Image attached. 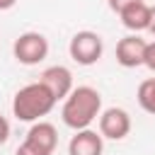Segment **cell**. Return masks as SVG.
Instances as JSON below:
<instances>
[{
  "instance_id": "obj_1",
  "label": "cell",
  "mask_w": 155,
  "mask_h": 155,
  "mask_svg": "<svg viewBox=\"0 0 155 155\" xmlns=\"http://www.w3.org/2000/svg\"><path fill=\"white\" fill-rule=\"evenodd\" d=\"M99 114H102V94H99V90H94L90 85L73 87V92L63 99L61 119L73 131L90 128L92 121L99 119Z\"/></svg>"
},
{
  "instance_id": "obj_2",
  "label": "cell",
  "mask_w": 155,
  "mask_h": 155,
  "mask_svg": "<svg viewBox=\"0 0 155 155\" xmlns=\"http://www.w3.org/2000/svg\"><path fill=\"white\" fill-rule=\"evenodd\" d=\"M58 102L53 99V94L36 80V82H29L24 87H19L12 97V116L17 121H24V124H36L41 121L46 114H51V109L56 107Z\"/></svg>"
},
{
  "instance_id": "obj_3",
  "label": "cell",
  "mask_w": 155,
  "mask_h": 155,
  "mask_svg": "<svg viewBox=\"0 0 155 155\" xmlns=\"http://www.w3.org/2000/svg\"><path fill=\"white\" fill-rule=\"evenodd\" d=\"M58 145V131L48 121H36L29 126L24 140L15 150V155H53Z\"/></svg>"
},
{
  "instance_id": "obj_4",
  "label": "cell",
  "mask_w": 155,
  "mask_h": 155,
  "mask_svg": "<svg viewBox=\"0 0 155 155\" xmlns=\"http://www.w3.org/2000/svg\"><path fill=\"white\" fill-rule=\"evenodd\" d=\"M68 53L78 65H94L104 53V41L97 31L82 29V31L73 34V39L68 44Z\"/></svg>"
},
{
  "instance_id": "obj_5",
  "label": "cell",
  "mask_w": 155,
  "mask_h": 155,
  "mask_svg": "<svg viewBox=\"0 0 155 155\" xmlns=\"http://www.w3.org/2000/svg\"><path fill=\"white\" fill-rule=\"evenodd\" d=\"M12 56L22 65H39L48 56V39L41 31H24L15 39Z\"/></svg>"
},
{
  "instance_id": "obj_6",
  "label": "cell",
  "mask_w": 155,
  "mask_h": 155,
  "mask_svg": "<svg viewBox=\"0 0 155 155\" xmlns=\"http://www.w3.org/2000/svg\"><path fill=\"white\" fill-rule=\"evenodd\" d=\"M131 133V116L121 107H109L99 114V136L107 140H124Z\"/></svg>"
},
{
  "instance_id": "obj_7",
  "label": "cell",
  "mask_w": 155,
  "mask_h": 155,
  "mask_svg": "<svg viewBox=\"0 0 155 155\" xmlns=\"http://www.w3.org/2000/svg\"><path fill=\"white\" fill-rule=\"evenodd\" d=\"M39 82L53 94L56 102H63L70 92H73V73L65 68V65H48L41 75H39Z\"/></svg>"
},
{
  "instance_id": "obj_8",
  "label": "cell",
  "mask_w": 155,
  "mask_h": 155,
  "mask_svg": "<svg viewBox=\"0 0 155 155\" xmlns=\"http://www.w3.org/2000/svg\"><path fill=\"white\" fill-rule=\"evenodd\" d=\"M145 39L138 34H126L116 44V63L121 68H138L143 65V53H145Z\"/></svg>"
},
{
  "instance_id": "obj_9",
  "label": "cell",
  "mask_w": 155,
  "mask_h": 155,
  "mask_svg": "<svg viewBox=\"0 0 155 155\" xmlns=\"http://www.w3.org/2000/svg\"><path fill=\"white\" fill-rule=\"evenodd\" d=\"M102 153H104V138L92 128L75 131V136L68 140V155H102Z\"/></svg>"
},
{
  "instance_id": "obj_10",
  "label": "cell",
  "mask_w": 155,
  "mask_h": 155,
  "mask_svg": "<svg viewBox=\"0 0 155 155\" xmlns=\"http://www.w3.org/2000/svg\"><path fill=\"white\" fill-rule=\"evenodd\" d=\"M119 17H121V24H124L131 34L148 31V27H150V5H145V2H133V5H128L126 10H121Z\"/></svg>"
},
{
  "instance_id": "obj_11",
  "label": "cell",
  "mask_w": 155,
  "mask_h": 155,
  "mask_svg": "<svg viewBox=\"0 0 155 155\" xmlns=\"http://www.w3.org/2000/svg\"><path fill=\"white\" fill-rule=\"evenodd\" d=\"M136 97H138V104H140V109L155 116V78H148V80H143V82L138 85V92H136Z\"/></svg>"
},
{
  "instance_id": "obj_12",
  "label": "cell",
  "mask_w": 155,
  "mask_h": 155,
  "mask_svg": "<svg viewBox=\"0 0 155 155\" xmlns=\"http://www.w3.org/2000/svg\"><path fill=\"white\" fill-rule=\"evenodd\" d=\"M143 65L150 68L155 73V41H148L145 44V53H143Z\"/></svg>"
},
{
  "instance_id": "obj_13",
  "label": "cell",
  "mask_w": 155,
  "mask_h": 155,
  "mask_svg": "<svg viewBox=\"0 0 155 155\" xmlns=\"http://www.w3.org/2000/svg\"><path fill=\"white\" fill-rule=\"evenodd\" d=\"M133 2H143V0H107V5H109V10L111 12H121V10H126L128 5H133Z\"/></svg>"
},
{
  "instance_id": "obj_14",
  "label": "cell",
  "mask_w": 155,
  "mask_h": 155,
  "mask_svg": "<svg viewBox=\"0 0 155 155\" xmlns=\"http://www.w3.org/2000/svg\"><path fill=\"white\" fill-rule=\"evenodd\" d=\"M7 138H10V121L0 114V145H5Z\"/></svg>"
},
{
  "instance_id": "obj_15",
  "label": "cell",
  "mask_w": 155,
  "mask_h": 155,
  "mask_svg": "<svg viewBox=\"0 0 155 155\" xmlns=\"http://www.w3.org/2000/svg\"><path fill=\"white\" fill-rule=\"evenodd\" d=\"M148 31H150V34H155V5L150 7V27H148Z\"/></svg>"
},
{
  "instance_id": "obj_16",
  "label": "cell",
  "mask_w": 155,
  "mask_h": 155,
  "mask_svg": "<svg viewBox=\"0 0 155 155\" xmlns=\"http://www.w3.org/2000/svg\"><path fill=\"white\" fill-rule=\"evenodd\" d=\"M17 5V0H0V12L2 10H10V7H15Z\"/></svg>"
}]
</instances>
